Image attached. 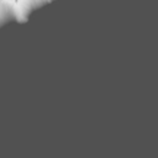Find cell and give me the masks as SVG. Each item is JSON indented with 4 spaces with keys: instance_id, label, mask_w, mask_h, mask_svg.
<instances>
[{
    "instance_id": "obj_1",
    "label": "cell",
    "mask_w": 158,
    "mask_h": 158,
    "mask_svg": "<svg viewBox=\"0 0 158 158\" xmlns=\"http://www.w3.org/2000/svg\"><path fill=\"white\" fill-rule=\"evenodd\" d=\"M11 1H15V2H17V1H20V0H11Z\"/></svg>"
}]
</instances>
